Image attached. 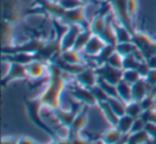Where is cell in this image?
<instances>
[{"label": "cell", "mask_w": 156, "mask_h": 144, "mask_svg": "<svg viewBox=\"0 0 156 144\" xmlns=\"http://www.w3.org/2000/svg\"><path fill=\"white\" fill-rule=\"evenodd\" d=\"M67 82L69 80L63 76V72L59 75L48 76L45 88L37 97H34L42 109L47 108L50 111H55L59 108H62L61 97L67 86Z\"/></svg>", "instance_id": "cell-1"}, {"label": "cell", "mask_w": 156, "mask_h": 144, "mask_svg": "<svg viewBox=\"0 0 156 144\" xmlns=\"http://www.w3.org/2000/svg\"><path fill=\"white\" fill-rule=\"evenodd\" d=\"M132 42L137 46L144 60L154 54V46H155L156 40H154L145 32L135 30V32L133 33Z\"/></svg>", "instance_id": "cell-2"}, {"label": "cell", "mask_w": 156, "mask_h": 144, "mask_svg": "<svg viewBox=\"0 0 156 144\" xmlns=\"http://www.w3.org/2000/svg\"><path fill=\"white\" fill-rule=\"evenodd\" d=\"M109 5L113 10L118 18V22L122 24L130 33H134V27H133V20L130 19L127 11V0H108Z\"/></svg>", "instance_id": "cell-3"}, {"label": "cell", "mask_w": 156, "mask_h": 144, "mask_svg": "<svg viewBox=\"0 0 156 144\" xmlns=\"http://www.w3.org/2000/svg\"><path fill=\"white\" fill-rule=\"evenodd\" d=\"M2 17L11 23H18L23 16L22 0H2Z\"/></svg>", "instance_id": "cell-4"}, {"label": "cell", "mask_w": 156, "mask_h": 144, "mask_svg": "<svg viewBox=\"0 0 156 144\" xmlns=\"http://www.w3.org/2000/svg\"><path fill=\"white\" fill-rule=\"evenodd\" d=\"M59 20L62 24H65L66 26L72 24H77L83 26V28H89L90 27V22H88L87 16H86L85 5L77 8V9L65 10L63 16Z\"/></svg>", "instance_id": "cell-5"}, {"label": "cell", "mask_w": 156, "mask_h": 144, "mask_svg": "<svg viewBox=\"0 0 156 144\" xmlns=\"http://www.w3.org/2000/svg\"><path fill=\"white\" fill-rule=\"evenodd\" d=\"M85 105H74L72 106L71 109H64V108H59V109L51 111L55 114V116L58 120L59 124H61V126L66 128L69 130V128L72 126L74 120L76 118L77 114L80 112V110L83 109V107Z\"/></svg>", "instance_id": "cell-6"}, {"label": "cell", "mask_w": 156, "mask_h": 144, "mask_svg": "<svg viewBox=\"0 0 156 144\" xmlns=\"http://www.w3.org/2000/svg\"><path fill=\"white\" fill-rule=\"evenodd\" d=\"M8 63H9V69L2 77L3 88L9 83H11V82L15 81V80L28 79L26 65L20 64V63L17 62H11V61H8Z\"/></svg>", "instance_id": "cell-7"}, {"label": "cell", "mask_w": 156, "mask_h": 144, "mask_svg": "<svg viewBox=\"0 0 156 144\" xmlns=\"http://www.w3.org/2000/svg\"><path fill=\"white\" fill-rule=\"evenodd\" d=\"M95 72L98 78L115 86L122 80V75H123V69L115 68L107 63L95 66Z\"/></svg>", "instance_id": "cell-8"}, {"label": "cell", "mask_w": 156, "mask_h": 144, "mask_svg": "<svg viewBox=\"0 0 156 144\" xmlns=\"http://www.w3.org/2000/svg\"><path fill=\"white\" fill-rule=\"evenodd\" d=\"M85 29L83 26L77 24H72L66 26V30L63 32V34L60 37V49L61 51L73 49L74 44L76 42L78 34L80 31Z\"/></svg>", "instance_id": "cell-9"}, {"label": "cell", "mask_w": 156, "mask_h": 144, "mask_svg": "<svg viewBox=\"0 0 156 144\" xmlns=\"http://www.w3.org/2000/svg\"><path fill=\"white\" fill-rule=\"evenodd\" d=\"M48 65L49 62L43 60H34L26 65L28 79L40 80L43 78H48Z\"/></svg>", "instance_id": "cell-10"}, {"label": "cell", "mask_w": 156, "mask_h": 144, "mask_svg": "<svg viewBox=\"0 0 156 144\" xmlns=\"http://www.w3.org/2000/svg\"><path fill=\"white\" fill-rule=\"evenodd\" d=\"M74 79L77 86H83V88L92 89L98 83V76L95 72V67L87 66L77 75L74 76Z\"/></svg>", "instance_id": "cell-11"}, {"label": "cell", "mask_w": 156, "mask_h": 144, "mask_svg": "<svg viewBox=\"0 0 156 144\" xmlns=\"http://www.w3.org/2000/svg\"><path fill=\"white\" fill-rule=\"evenodd\" d=\"M71 95L73 96L74 99L78 101V103L83 104V105L89 106H98V100H96L95 96L92 93L91 89L83 88L80 86H76L71 90Z\"/></svg>", "instance_id": "cell-12"}, {"label": "cell", "mask_w": 156, "mask_h": 144, "mask_svg": "<svg viewBox=\"0 0 156 144\" xmlns=\"http://www.w3.org/2000/svg\"><path fill=\"white\" fill-rule=\"evenodd\" d=\"M88 107L89 106H83L80 112L77 114L76 118L74 120L72 126L67 130L66 137H72V135H81V131L85 129L86 125L88 123Z\"/></svg>", "instance_id": "cell-13"}, {"label": "cell", "mask_w": 156, "mask_h": 144, "mask_svg": "<svg viewBox=\"0 0 156 144\" xmlns=\"http://www.w3.org/2000/svg\"><path fill=\"white\" fill-rule=\"evenodd\" d=\"M107 45V43L98 35L93 34L88 44L86 45L83 52L87 54L88 57H96Z\"/></svg>", "instance_id": "cell-14"}, {"label": "cell", "mask_w": 156, "mask_h": 144, "mask_svg": "<svg viewBox=\"0 0 156 144\" xmlns=\"http://www.w3.org/2000/svg\"><path fill=\"white\" fill-rule=\"evenodd\" d=\"M109 20V14L107 13H98L93 17V19L90 22V30L92 31V33L95 35H101L104 33L105 29H106L107 23Z\"/></svg>", "instance_id": "cell-15"}, {"label": "cell", "mask_w": 156, "mask_h": 144, "mask_svg": "<svg viewBox=\"0 0 156 144\" xmlns=\"http://www.w3.org/2000/svg\"><path fill=\"white\" fill-rule=\"evenodd\" d=\"M15 25L9 20H2V47H12L15 46L14 34H15Z\"/></svg>", "instance_id": "cell-16"}, {"label": "cell", "mask_w": 156, "mask_h": 144, "mask_svg": "<svg viewBox=\"0 0 156 144\" xmlns=\"http://www.w3.org/2000/svg\"><path fill=\"white\" fill-rule=\"evenodd\" d=\"M58 59L62 61V62L67 63V64L83 65V66H87V62H86V60L83 58L80 52L76 51V50H74V49L61 51V54Z\"/></svg>", "instance_id": "cell-17"}, {"label": "cell", "mask_w": 156, "mask_h": 144, "mask_svg": "<svg viewBox=\"0 0 156 144\" xmlns=\"http://www.w3.org/2000/svg\"><path fill=\"white\" fill-rule=\"evenodd\" d=\"M151 86L147 84V82L144 79H140L132 86V94H133V100H136L140 103L147 95H149Z\"/></svg>", "instance_id": "cell-18"}, {"label": "cell", "mask_w": 156, "mask_h": 144, "mask_svg": "<svg viewBox=\"0 0 156 144\" xmlns=\"http://www.w3.org/2000/svg\"><path fill=\"white\" fill-rule=\"evenodd\" d=\"M124 137L125 135H122L117 127H111L103 132L98 142L101 144H118Z\"/></svg>", "instance_id": "cell-19"}, {"label": "cell", "mask_w": 156, "mask_h": 144, "mask_svg": "<svg viewBox=\"0 0 156 144\" xmlns=\"http://www.w3.org/2000/svg\"><path fill=\"white\" fill-rule=\"evenodd\" d=\"M92 35H93V33H92V31L90 30V28L83 29V30L80 31V33L78 34L77 39H76V42H75V44H74L73 49L76 50V51H79V52L83 51L86 45H87L88 42L90 41Z\"/></svg>", "instance_id": "cell-20"}, {"label": "cell", "mask_w": 156, "mask_h": 144, "mask_svg": "<svg viewBox=\"0 0 156 144\" xmlns=\"http://www.w3.org/2000/svg\"><path fill=\"white\" fill-rule=\"evenodd\" d=\"M98 106L100 107V109H101V111H102L103 115H104L105 120H106L107 122L111 125V127L117 126L120 118L115 113V111L111 109V107L108 104V101H106V103H101V104H98Z\"/></svg>", "instance_id": "cell-21"}, {"label": "cell", "mask_w": 156, "mask_h": 144, "mask_svg": "<svg viewBox=\"0 0 156 144\" xmlns=\"http://www.w3.org/2000/svg\"><path fill=\"white\" fill-rule=\"evenodd\" d=\"M117 91L118 96L121 100H123L125 104L129 103L133 100V94H132V86L125 82L124 80H121L117 84Z\"/></svg>", "instance_id": "cell-22"}, {"label": "cell", "mask_w": 156, "mask_h": 144, "mask_svg": "<svg viewBox=\"0 0 156 144\" xmlns=\"http://www.w3.org/2000/svg\"><path fill=\"white\" fill-rule=\"evenodd\" d=\"M152 138L145 130H141L138 132H133L127 135V143L126 144H147L150 143Z\"/></svg>", "instance_id": "cell-23"}, {"label": "cell", "mask_w": 156, "mask_h": 144, "mask_svg": "<svg viewBox=\"0 0 156 144\" xmlns=\"http://www.w3.org/2000/svg\"><path fill=\"white\" fill-rule=\"evenodd\" d=\"M134 121H135L134 118L125 114V115L121 116V118H119V122H118V124L115 127L119 129V131L123 135H128L130 133V131H132Z\"/></svg>", "instance_id": "cell-24"}, {"label": "cell", "mask_w": 156, "mask_h": 144, "mask_svg": "<svg viewBox=\"0 0 156 144\" xmlns=\"http://www.w3.org/2000/svg\"><path fill=\"white\" fill-rule=\"evenodd\" d=\"M115 51L119 52L122 57H127L130 54H136L138 52V48L133 42L115 44Z\"/></svg>", "instance_id": "cell-25"}, {"label": "cell", "mask_w": 156, "mask_h": 144, "mask_svg": "<svg viewBox=\"0 0 156 144\" xmlns=\"http://www.w3.org/2000/svg\"><path fill=\"white\" fill-rule=\"evenodd\" d=\"M115 51V45H111V44H107L104 47V49L100 52L96 57H94L95 59V64L96 66L98 65H102L107 63L108 59L110 58V56Z\"/></svg>", "instance_id": "cell-26"}, {"label": "cell", "mask_w": 156, "mask_h": 144, "mask_svg": "<svg viewBox=\"0 0 156 144\" xmlns=\"http://www.w3.org/2000/svg\"><path fill=\"white\" fill-rule=\"evenodd\" d=\"M115 37H117V43L132 42L133 34L122 24H120V23L115 24Z\"/></svg>", "instance_id": "cell-27"}, {"label": "cell", "mask_w": 156, "mask_h": 144, "mask_svg": "<svg viewBox=\"0 0 156 144\" xmlns=\"http://www.w3.org/2000/svg\"><path fill=\"white\" fill-rule=\"evenodd\" d=\"M108 104L110 105L111 109L115 111V113L119 118L126 114V104L120 98H118V97H110L108 100Z\"/></svg>", "instance_id": "cell-28"}, {"label": "cell", "mask_w": 156, "mask_h": 144, "mask_svg": "<svg viewBox=\"0 0 156 144\" xmlns=\"http://www.w3.org/2000/svg\"><path fill=\"white\" fill-rule=\"evenodd\" d=\"M143 113V109L140 103L136 100H132L126 104V114L134 118H140Z\"/></svg>", "instance_id": "cell-29"}, {"label": "cell", "mask_w": 156, "mask_h": 144, "mask_svg": "<svg viewBox=\"0 0 156 144\" xmlns=\"http://www.w3.org/2000/svg\"><path fill=\"white\" fill-rule=\"evenodd\" d=\"M140 79H142V77H141V75L139 74V72L137 69H123L122 80L127 82L128 84L133 86V84L136 83Z\"/></svg>", "instance_id": "cell-30"}, {"label": "cell", "mask_w": 156, "mask_h": 144, "mask_svg": "<svg viewBox=\"0 0 156 144\" xmlns=\"http://www.w3.org/2000/svg\"><path fill=\"white\" fill-rule=\"evenodd\" d=\"M142 61L136 56V54H130V56L124 57L123 59V69H137Z\"/></svg>", "instance_id": "cell-31"}, {"label": "cell", "mask_w": 156, "mask_h": 144, "mask_svg": "<svg viewBox=\"0 0 156 144\" xmlns=\"http://www.w3.org/2000/svg\"><path fill=\"white\" fill-rule=\"evenodd\" d=\"M98 84L109 95V97H118V91H117V86L112 83H109V82L105 81V80L98 78Z\"/></svg>", "instance_id": "cell-32"}, {"label": "cell", "mask_w": 156, "mask_h": 144, "mask_svg": "<svg viewBox=\"0 0 156 144\" xmlns=\"http://www.w3.org/2000/svg\"><path fill=\"white\" fill-rule=\"evenodd\" d=\"M91 90H92L93 95L95 96L96 100H98V104H101V103H106V101H108L109 98H110V97H109V95L107 94V93L105 92V91L103 90V89L101 88L98 83H96L95 86L91 89Z\"/></svg>", "instance_id": "cell-33"}, {"label": "cell", "mask_w": 156, "mask_h": 144, "mask_svg": "<svg viewBox=\"0 0 156 144\" xmlns=\"http://www.w3.org/2000/svg\"><path fill=\"white\" fill-rule=\"evenodd\" d=\"M123 59H124V57H122L119 52L115 51L110 56V58L108 59V61H107V64L111 65V66L115 67V68L123 69Z\"/></svg>", "instance_id": "cell-34"}, {"label": "cell", "mask_w": 156, "mask_h": 144, "mask_svg": "<svg viewBox=\"0 0 156 144\" xmlns=\"http://www.w3.org/2000/svg\"><path fill=\"white\" fill-rule=\"evenodd\" d=\"M57 2L65 10L77 9V8L85 5L83 2H81V0H57Z\"/></svg>", "instance_id": "cell-35"}, {"label": "cell", "mask_w": 156, "mask_h": 144, "mask_svg": "<svg viewBox=\"0 0 156 144\" xmlns=\"http://www.w3.org/2000/svg\"><path fill=\"white\" fill-rule=\"evenodd\" d=\"M140 105L142 107L143 111H150V110L156 109V99L152 97L151 95H147L142 100L140 101Z\"/></svg>", "instance_id": "cell-36"}, {"label": "cell", "mask_w": 156, "mask_h": 144, "mask_svg": "<svg viewBox=\"0 0 156 144\" xmlns=\"http://www.w3.org/2000/svg\"><path fill=\"white\" fill-rule=\"evenodd\" d=\"M127 11L130 19L134 20L138 11V1L137 0H127Z\"/></svg>", "instance_id": "cell-37"}, {"label": "cell", "mask_w": 156, "mask_h": 144, "mask_svg": "<svg viewBox=\"0 0 156 144\" xmlns=\"http://www.w3.org/2000/svg\"><path fill=\"white\" fill-rule=\"evenodd\" d=\"M145 121L143 120L142 118H135L134 121V124H133V128H132V131L130 133L133 132H138V131H141V130H144V127H145Z\"/></svg>", "instance_id": "cell-38"}, {"label": "cell", "mask_w": 156, "mask_h": 144, "mask_svg": "<svg viewBox=\"0 0 156 144\" xmlns=\"http://www.w3.org/2000/svg\"><path fill=\"white\" fill-rule=\"evenodd\" d=\"M141 118L145 121V123H153L156 124V109L150 111H143Z\"/></svg>", "instance_id": "cell-39"}, {"label": "cell", "mask_w": 156, "mask_h": 144, "mask_svg": "<svg viewBox=\"0 0 156 144\" xmlns=\"http://www.w3.org/2000/svg\"><path fill=\"white\" fill-rule=\"evenodd\" d=\"M69 138L72 140V144H95L94 142H91L88 139H86V138H83L81 135H72Z\"/></svg>", "instance_id": "cell-40"}, {"label": "cell", "mask_w": 156, "mask_h": 144, "mask_svg": "<svg viewBox=\"0 0 156 144\" xmlns=\"http://www.w3.org/2000/svg\"><path fill=\"white\" fill-rule=\"evenodd\" d=\"M144 130L149 133V135L152 138L153 141L156 140V124H153V123H147L144 127Z\"/></svg>", "instance_id": "cell-41"}, {"label": "cell", "mask_w": 156, "mask_h": 144, "mask_svg": "<svg viewBox=\"0 0 156 144\" xmlns=\"http://www.w3.org/2000/svg\"><path fill=\"white\" fill-rule=\"evenodd\" d=\"M143 79L147 82V84H150L151 86L156 84V69H150V72L147 73V75L145 76Z\"/></svg>", "instance_id": "cell-42"}, {"label": "cell", "mask_w": 156, "mask_h": 144, "mask_svg": "<svg viewBox=\"0 0 156 144\" xmlns=\"http://www.w3.org/2000/svg\"><path fill=\"white\" fill-rule=\"evenodd\" d=\"M17 144H41V143L30 137L23 135V137L17 138Z\"/></svg>", "instance_id": "cell-43"}, {"label": "cell", "mask_w": 156, "mask_h": 144, "mask_svg": "<svg viewBox=\"0 0 156 144\" xmlns=\"http://www.w3.org/2000/svg\"><path fill=\"white\" fill-rule=\"evenodd\" d=\"M145 62H147V64L149 65L151 69H156V54H153V56L147 58Z\"/></svg>", "instance_id": "cell-44"}, {"label": "cell", "mask_w": 156, "mask_h": 144, "mask_svg": "<svg viewBox=\"0 0 156 144\" xmlns=\"http://www.w3.org/2000/svg\"><path fill=\"white\" fill-rule=\"evenodd\" d=\"M1 144H17V138H15V137H3Z\"/></svg>", "instance_id": "cell-45"}, {"label": "cell", "mask_w": 156, "mask_h": 144, "mask_svg": "<svg viewBox=\"0 0 156 144\" xmlns=\"http://www.w3.org/2000/svg\"><path fill=\"white\" fill-rule=\"evenodd\" d=\"M58 144H72V140L69 137H64L58 140Z\"/></svg>", "instance_id": "cell-46"}, {"label": "cell", "mask_w": 156, "mask_h": 144, "mask_svg": "<svg viewBox=\"0 0 156 144\" xmlns=\"http://www.w3.org/2000/svg\"><path fill=\"white\" fill-rule=\"evenodd\" d=\"M149 95H151L152 97H154V98L156 99V84L153 86H151V89H150V92H149Z\"/></svg>", "instance_id": "cell-47"}, {"label": "cell", "mask_w": 156, "mask_h": 144, "mask_svg": "<svg viewBox=\"0 0 156 144\" xmlns=\"http://www.w3.org/2000/svg\"><path fill=\"white\" fill-rule=\"evenodd\" d=\"M126 143H127V135H125V137H124L123 139H122L121 141H120L118 144H126ZM98 144H101V143H100V142H98Z\"/></svg>", "instance_id": "cell-48"}, {"label": "cell", "mask_w": 156, "mask_h": 144, "mask_svg": "<svg viewBox=\"0 0 156 144\" xmlns=\"http://www.w3.org/2000/svg\"><path fill=\"white\" fill-rule=\"evenodd\" d=\"M91 1H92V0H81V2H83L85 5H88V3H90Z\"/></svg>", "instance_id": "cell-49"}, {"label": "cell", "mask_w": 156, "mask_h": 144, "mask_svg": "<svg viewBox=\"0 0 156 144\" xmlns=\"http://www.w3.org/2000/svg\"><path fill=\"white\" fill-rule=\"evenodd\" d=\"M47 144H58V141H57V140H52L51 142H49V143H47Z\"/></svg>", "instance_id": "cell-50"}]
</instances>
